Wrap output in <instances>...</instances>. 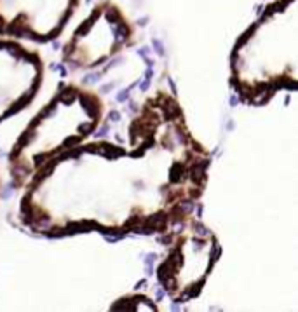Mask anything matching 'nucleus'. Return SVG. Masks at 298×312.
Returning a JSON list of instances; mask_svg holds the SVG:
<instances>
[]
</instances>
